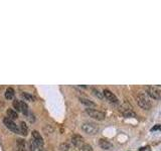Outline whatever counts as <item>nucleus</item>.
<instances>
[{"label":"nucleus","instance_id":"obj_1","mask_svg":"<svg viewBox=\"0 0 161 151\" xmlns=\"http://www.w3.org/2000/svg\"><path fill=\"white\" fill-rule=\"evenodd\" d=\"M136 101L139 107H141L144 110H150L151 107H152V104H151V101L149 100V97L144 92H139L136 94Z\"/></svg>","mask_w":161,"mask_h":151},{"label":"nucleus","instance_id":"obj_2","mask_svg":"<svg viewBox=\"0 0 161 151\" xmlns=\"http://www.w3.org/2000/svg\"><path fill=\"white\" fill-rule=\"evenodd\" d=\"M82 130L89 135H96L99 132L100 128L96 123H93V122H85L82 125Z\"/></svg>","mask_w":161,"mask_h":151},{"label":"nucleus","instance_id":"obj_3","mask_svg":"<svg viewBox=\"0 0 161 151\" xmlns=\"http://www.w3.org/2000/svg\"><path fill=\"white\" fill-rule=\"evenodd\" d=\"M86 113L90 116L91 118L96 119V120H99V121L104 120L106 117V114L104 112L99 111V110H96V109H93V108H87Z\"/></svg>","mask_w":161,"mask_h":151},{"label":"nucleus","instance_id":"obj_4","mask_svg":"<svg viewBox=\"0 0 161 151\" xmlns=\"http://www.w3.org/2000/svg\"><path fill=\"white\" fill-rule=\"evenodd\" d=\"M13 108L16 109L17 112L22 113L24 115H27L28 113V106L26 103H24L23 101H19V100H15L13 101Z\"/></svg>","mask_w":161,"mask_h":151},{"label":"nucleus","instance_id":"obj_5","mask_svg":"<svg viewBox=\"0 0 161 151\" xmlns=\"http://www.w3.org/2000/svg\"><path fill=\"white\" fill-rule=\"evenodd\" d=\"M31 136H32V138H31V141L35 144V146L37 147V148H40V147L43 146V138L42 136L40 135V133L39 131L36 130H33L32 133H31Z\"/></svg>","mask_w":161,"mask_h":151},{"label":"nucleus","instance_id":"obj_6","mask_svg":"<svg viewBox=\"0 0 161 151\" xmlns=\"http://www.w3.org/2000/svg\"><path fill=\"white\" fill-rule=\"evenodd\" d=\"M146 94L150 97V98H152L154 100H160L161 99L160 90H158L155 87H151V86L146 87Z\"/></svg>","mask_w":161,"mask_h":151},{"label":"nucleus","instance_id":"obj_7","mask_svg":"<svg viewBox=\"0 0 161 151\" xmlns=\"http://www.w3.org/2000/svg\"><path fill=\"white\" fill-rule=\"evenodd\" d=\"M3 123L6 126V128H8L9 130L14 132V133H17V134H20L19 133V127L14 123L13 120H11V119H9L8 117H5L3 119Z\"/></svg>","mask_w":161,"mask_h":151},{"label":"nucleus","instance_id":"obj_8","mask_svg":"<svg viewBox=\"0 0 161 151\" xmlns=\"http://www.w3.org/2000/svg\"><path fill=\"white\" fill-rule=\"evenodd\" d=\"M103 94H104V97H105V98L107 99V101H109L110 103H112V104H118L119 103V99L117 98V96L114 93H112L110 90L105 89L103 91Z\"/></svg>","mask_w":161,"mask_h":151},{"label":"nucleus","instance_id":"obj_9","mask_svg":"<svg viewBox=\"0 0 161 151\" xmlns=\"http://www.w3.org/2000/svg\"><path fill=\"white\" fill-rule=\"evenodd\" d=\"M72 143L74 144V146L78 147V148H82L85 145V139L81 135L75 134L72 136Z\"/></svg>","mask_w":161,"mask_h":151},{"label":"nucleus","instance_id":"obj_10","mask_svg":"<svg viewBox=\"0 0 161 151\" xmlns=\"http://www.w3.org/2000/svg\"><path fill=\"white\" fill-rule=\"evenodd\" d=\"M99 146L104 150H109L113 147L112 143L110 142L109 140L105 139V138H101V139H99Z\"/></svg>","mask_w":161,"mask_h":151},{"label":"nucleus","instance_id":"obj_11","mask_svg":"<svg viewBox=\"0 0 161 151\" xmlns=\"http://www.w3.org/2000/svg\"><path fill=\"white\" fill-rule=\"evenodd\" d=\"M16 151H26V143L23 139H18L16 141Z\"/></svg>","mask_w":161,"mask_h":151},{"label":"nucleus","instance_id":"obj_12","mask_svg":"<svg viewBox=\"0 0 161 151\" xmlns=\"http://www.w3.org/2000/svg\"><path fill=\"white\" fill-rule=\"evenodd\" d=\"M80 101L82 104H84L85 106H87L88 108H93V107H96V104H95L93 101H91L88 98H84V97H81Z\"/></svg>","mask_w":161,"mask_h":151},{"label":"nucleus","instance_id":"obj_13","mask_svg":"<svg viewBox=\"0 0 161 151\" xmlns=\"http://www.w3.org/2000/svg\"><path fill=\"white\" fill-rule=\"evenodd\" d=\"M6 114H7V117L9 119H11V120H15V119L18 118V113L16 110L8 109L7 111H6Z\"/></svg>","mask_w":161,"mask_h":151},{"label":"nucleus","instance_id":"obj_14","mask_svg":"<svg viewBox=\"0 0 161 151\" xmlns=\"http://www.w3.org/2000/svg\"><path fill=\"white\" fill-rule=\"evenodd\" d=\"M19 133L21 135H23V136H26V135L28 134V127L25 122H20L19 124Z\"/></svg>","mask_w":161,"mask_h":151},{"label":"nucleus","instance_id":"obj_15","mask_svg":"<svg viewBox=\"0 0 161 151\" xmlns=\"http://www.w3.org/2000/svg\"><path fill=\"white\" fill-rule=\"evenodd\" d=\"M14 90L12 89V88H7L5 91V94H4V96H5V98L7 99V100H11V99H13V97H14Z\"/></svg>","mask_w":161,"mask_h":151},{"label":"nucleus","instance_id":"obj_16","mask_svg":"<svg viewBox=\"0 0 161 151\" xmlns=\"http://www.w3.org/2000/svg\"><path fill=\"white\" fill-rule=\"evenodd\" d=\"M21 97L25 100V101H29V102H33L35 98H34V96H32L31 94L29 93H26V92H23L21 93Z\"/></svg>","mask_w":161,"mask_h":151},{"label":"nucleus","instance_id":"obj_17","mask_svg":"<svg viewBox=\"0 0 161 151\" xmlns=\"http://www.w3.org/2000/svg\"><path fill=\"white\" fill-rule=\"evenodd\" d=\"M92 92H93L94 95L97 97V98H99V99H103L104 94H103V93H101V91H100V90L96 89V88H92Z\"/></svg>","mask_w":161,"mask_h":151},{"label":"nucleus","instance_id":"obj_18","mask_svg":"<svg viewBox=\"0 0 161 151\" xmlns=\"http://www.w3.org/2000/svg\"><path fill=\"white\" fill-rule=\"evenodd\" d=\"M82 151H93V147L90 145V144H86L85 143V145L81 148Z\"/></svg>","mask_w":161,"mask_h":151},{"label":"nucleus","instance_id":"obj_19","mask_svg":"<svg viewBox=\"0 0 161 151\" xmlns=\"http://www.w3.org/2000/svg\"><path fill=\"white\" fill-rule=\"evenodd\" d=\"M69 148V146L68 145L67 143H64V144H62V145H61V150L62 151H68Z\"/></svg>","mask_w":161,"mask_h":151},{"label":"nucleus","instance_id":"obj_20","mask_svg":"<svg viewBox=\"0 0 161 151\" xmlns=\"http://www.w3.org/2000/svg\"><path fill=\"white\" fill-rule=\"evenodd\" d=\"M39 151H46V150H45V149H39Z\"/></svg>","mask_w":161,"mask_h":151}]
</instances>
